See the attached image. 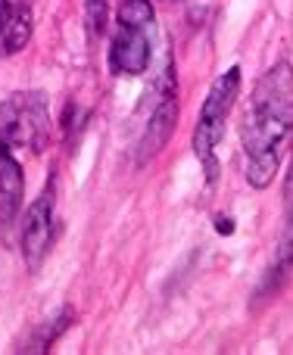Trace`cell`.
Instances as JSON below:
<instances>
[{"instance_id":"obj_1","label":"cell","mask_w":293,"mask_h":355,"mask_svg":"<svg viewBox=\"0 0 293 355\" xmlns=\"http://www.w3.org/2000/svg\"><path fill=\"white\" fill-rule=\"evenodd\" d=\"M293 137V66L287 60L275 62L253 85L246 100L240 147L246 159L250 187L265 190L278 175L284 147Z\"/></svg>"},{"instance_id":"obj_2","label":"cell","mask_w":293,"mask_h":355,"mask_svg":"<svg viewBox=\"0 0 293 355\" xmlns=\"http://www.w3.org/2000/svg\"><path fill=\"white\" fill-rule=\"evenodd\" d=\"M156 41V12L150 0H122L119 31L110 47L112 75H144Z\"/></svg>"},{"instance_id":"obj_3","label":"cell","mask_w":293,"mask_h":355,"mask_svg":"<svg viewBox=\"0 0 293 355\" xmlns=\"http://www.w3.org/2000/svg\"><path fill=\"white\" fill-rule=\"evenodd\" d=\"M237 94H240V66H231L228 72H221L219 78L212 81L206 100H203L200 119H196L194 156L203 162V168H206L209 184H215V178H219L215 147H219L221 137H225V125H228V119H231L234 103H237Z\"/></svg>"},{"instance_id":"obj_4","label":"cell","mask_w":293,"mask_h":355,"mask_svg":"<svg viewBox=\"0 0 293 355\" xmlns=\"http://www.w3.org/2000/svg\"><path fill=\"white\" fill-rule=\"evenodd\" d=\"M50 137V103L44 91H16L0 103V147L41 153Z\"/></svg>"},{"instance_id":"obj_5","label":"cell","mask_w":293,"mask_h":355,"mask_svg":"<svg viewBox=\"0 0 293 355\" xmlns=\"http://www.w3.org/2000/svg\"><path fill=\"white\" fill-rule=\"evenodd\" d=\"M50 237H53V184L41 190V196L28 206L22 221V256L31 271L47 256Z\"/></svg>"},{"instance_id":"obj_6","label":"cell","mask_w":293,"mask_h":355,"mask_svg":"<svg viewBox=\"0 0 293 355\" xmlns=\"http://www.w3.org/2000/svg\"><path fill=\"white\" fill-rule=\"evenodd\" d=\"M175 125H178V97H175V87H169V91H162V97L153 106L150 119L144 125V135L137 141V166L150 162L169 144V137L175 135Z\"/></svg>"},{"instance_id":"obj_7","label":"cell","mask_w":293,"mask_h":355,"mask_svg":"<svg viewBox=\"0 0 293 355\" xmlns=\"http://www.w3.org/2000/svg\"><path fill=\"white\" fill-rule=\"evenodd\" d=\"M25 193V175L12 150L0 147V225H10L22 209Z\"/></svg>"},{"instance_id":"obj_8","label":"cell","mask_w":293,"mask_h":355,"mask_svg":"<svg viewBox=\"0 0 293 355\" xmlns=\"http://www.w3.org/2000/svg\"><path fill=\"white\" fill-rule=\"evenodd\" d=\"M31 6L25 0H16L10 10V25H6V56L22 50L31 41Z\"/></svg>"},{"instance_id":"obj_9","label":"cell","mask_w":293,"mask_h":355,"mask_svg":"<svg viewBox=\"0 0 293 355\" xmlns=\"http://www.w3.org/2000/svg\"><path fill=\"white\" fill-rule=\"evenodd\" d=\"M106 16H110V0H87L85 3V22L94 37L106 31Z\"/></svg>"},{"instance_id":"obj_10","label":"cell","mask_w":293,"mask_h":355,"mask_svg":"<svg viewBox=\"0 0 293 355\" xmlns=\"http://www.w3.org/2000/svg\"><path fill=\"white\" fill-rule=\"evenodd\" d=\"M290 271H293V212L287 218V227H284L281 246H278V262H275V275L278 277H287Z\"/></svg>"},{"instance_id":"obj_11","label":"cell","mask_w":293,"mask_h":355,"mask_svg":"<svg viewBox=\"0 0 293 355\" xmlns=\"http://www.w3.org/2000/svg\"><path fill=\"white\" fill-rule=\"evenodd\" d=\"M10 0H0V56H6V25H10Z\"/></svg>"},{"instance_id":"obj_12","label":"cell","mask_w":293,"mask_h":355,"mask_svg":"<svg viewBox=\"0 0 293 355\" xmlns=\"http://www.w3.org/2000/svg\"><path fill=\"white\" fill-rule=\"evenodd\" d=\"M284 196L293 200V159H290V175H287V184H284Z\"/></svg>"},{"instance_id":"obj_13","label":"cell","mask_w":293,"mask_h":355,"mask_svg":"<svg viewBox=\"0 0 293 355\" xmlns=\"http://www.w3.org/2000/svg\"><path fill=\"white\" fill-rule=\"evenodd\" d=\"M165 3H181V0H165Z\"/></svg>"}]
</instances>
